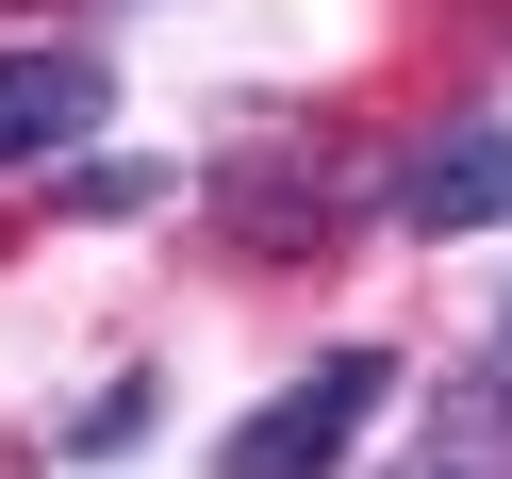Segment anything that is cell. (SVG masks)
I'll return each mask as SVG.
<instances>
[{
  "label": "cell",
  "instance_id": "1",
  "mask_svg": "<svg viewBox=\"0 0 512 479\" xmlns=\"http://www.w3.org/2000/svg\"><path fill=\"white\" fill-rule=\"evenodd\" d=\"M397 413V347H314L265 413L215 430V479H347V446Z\"/></svg>",
  "mask_w": 512,
  "mask_h": 479
},
{
  "label": "cell",
  "instance_id": "2",
  "mask_svg": "<svg viewBox=\"0 0 512 479\" xmlns=\"http://www.w3.org/2000/svg\"><path fill=\"white\" fill-rule=\"evenodd\" d=\"M380 215H397V232H430V248H446V232H496V215H512V133H496V116L430 133L397 182H380Z\"/></svg>",
  "mask_w": 512,
  "mask_h": 479
},
{
  "label": "cell",
  "instance_id": "3",
  "mask_svg": "<svg viewBox=\"0 0 512 479\" xmlns=\"http://www.w3.org/2000/svg\"><path fill=\"white\" fill-rule=\"evenodd\" d=\"M100 116H116L100 50H0V166H83Z\"/></svg>",
  "mask_w": 512,
  "mask_h": 479
},
{
  "label": "cell",
  "instance_id": "4",
  "mask_svg": "<svg viewBox=\"0 0 512 479\" xmlns=\"http://www.w3.org/2000/svg\"><path fill=\"white\" fill-rule=\"evenodd\" d=\"M397 479H512V380L463 364L430 413H413V463H397Z\"/></svg>",
  "mask_w": 512,
  "mask_h": 479
},
{
  "label": "cell",
  "instance_id": "5",
  "mask_svg": "<svg viewBox=\"0 0 512 479\" xmlns=\"http://www.w3.org/2000/svg\"><path fill=\"white\" fill-rule=\"evenodd\" d=\"M232 232H248V248H314V232H331V199H314L298 166H232Z\"/></svg>",
  "mask_w": 512,
  "mask_h": 479
},
{
  "label": "cell",
  "instance_id": "6",
  "mask_svg": "<svg viewBox=\"0 0 512 479\" xmlns=\"http://www.w3.org/2000/svg\"><path fill=\"white\" fill-rule=\"evenodd\" d=\"M50 199H67V215H149V199H166V166H133V149H116V166H67Z\"/></svg>",
  "mask_w": 512,
  "mask_h": 479
},
{
  "label": "cell",
  "instance_id": "7",
  "mask_svg": "<svg viewBox=\"0 0 512 479\" xmlns=\"http://www.w3.org/2000/svg\"><path fill=\"white\" fill-rule=\"evenodd\" d=\"M133 430H149V380H116V397H83V413H67V463H116Z\"/></svg>",
  "mask_w": 512,
  "mask_h": 479
}]
</instances>
